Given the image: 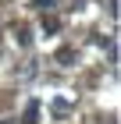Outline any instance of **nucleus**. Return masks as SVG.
Returning a JSON list of instances; mask_svg holds the SVG:
<instances>
[{
    "mask_svg": "<svg viewBox=\"0 0 121 124\" xmlns=\"http://www.w3.org/2000/svg\"><path fill=\"white\" fill-rule=\"evenodd\" d=\"M21 124H39V103H36V99L25 106V117H21Z\"/></svg>",
    "mask_w": 121,
    "mask_h": 124,
    "instance_id": "nucleus-1",
    "label": "nucleus"
},
{
    "mask_svg": "<svg viewBox=\"0 0 121 124\" xmlns=\"http://www.w3.org/2000/svg\"><path fill=\"white\" fill-rule=\"evenodd\" d=\"M57 60H61V64H71V60H75V50L71 46H61V50H57Z\"/></svg>",
    "mask_w": 121,
    "mask_h": 124,
    "instance_id": "nucleus-2",
    "label": "nucleus"
},
{
    "mask_svg": "<svg viewBox=\"0 0 121 124\" xmlns=\"http://www.w3.org/2000/svg\"><path fill=\"white\" fill-rule=\"evenodd\" d=\"M57 29H61V18H43V32L47 36H54Z\"/></svg>",
    "mask_w": 121,
    "mask_h": 124,
    "instance_id": "nucleus-3",
    "label": "nucleus"
},
{
    "mask_svg": "<svg viewBox=\"0 0 121 124\" xmlns=\"http://www.w3.org/2000/svg\"><path fill=\"white\" fill-rule=\"evenodd\" d=\"M14 39H18V46H28V43H32L28 29H14Z\"/></svg>",
    "mask_w": 121,
    "mask_h": 124,
    "instance_id": "nucleus-4",
    "label": "nucleus"
},
{
    "mask_svg": "<svg viewBox=\"0 0 121 124\" xmlns=\"http://www.w3.org/2000/svg\"><path fill=\"white\" fill-rule=\"evenodd\" d=\"M57 0H32V7H39V11H50Z\"/></svg>",
    "mask_w": 121,
    "mask_h": 124,
    "instance_id": "nucleus-5",
    "label": "nucleus"
},
{
    "mask_svg": "<svg viewBox=\"0 0 121 124\" xmlns=\"http://www.w3.org/2000/svg\"><path fill=\"white\" fill-rule=\"evenodd\" d=\"M0 124H14V121H0Z\"/></svg>",
    "mask_w": 121,
    "mask_h": 124,
    "instance_id": "nucleus-6",
    "label": "nucleus"
}]
</instances>
